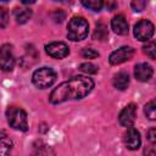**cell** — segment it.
I'll return each instance as SVG.
<instances>
[{
  "label": "cell",
  "mask_w": 156,
  "mask_h": 156,
  "mask_svg": "<svg viewBox=\"0 0 156 156\" xmlns=\"http://www.w3.org/2000/svg\"><path fill=\"white\" fill-rule=\"evenodd\" d=\"M93 88L94 82L91 78L85 76L73 77L58 84V87L51 91L49 100L51 104H61L67 100L83 99L93 90Z\"/></svg>",
  "instance_id": "cell-1"
},
{
  "label": "cell",
  "mask_w": 156,
  "mask_h": 156,
  "mask_svg": "<svg viewBox=\"0 0 156 156\" xmlns=\"http://www.w3.org/2000/svg\"><path fill=\"white\" fill-rule=\"evenodd\" d=\"M89 24L83 17H73L67 24V37L72 41H79L87 38Z\"/></svg>",
  "instance_id": "cell-2"
},
{
  "label": "cell",
  "mask_w": 156,
  "mask_h": 156,
  "mask_svg": "<svg viewBox=\"0 0 156 156\" xmlns=\"http://www.w3.org/2000/svg\"><path fill=\"white\" fill-rule=\"evenodd\" d=\"M6 118L9 124L13 129L22 132H26L28 129V117L23 108L17 106H10L6 110Z\"/></svg>",
  "instance_id": "cell-3"
},
{
  "label": "cell",
  "mask_w": 156,
  "mask_h": 156,
  "mask_svg": "<svg viewBox=\"0 0 156 156\" xmlns=\"http://www.w3.org/2000/svg\"><path fill=\"white\" fill-rule=\"evenodd\" d=\"M33 84L39 89H45L51 87L56 80V73L50 67H41L34 71L32 76Z\"/></svg>",
  "instance_id": "cell-4"
},
{
  "label": "cell",
  "mask_w": 156,
  "mask_h": 156,
  "mask_svg": "<svg viewBox=\"0 0 156 156\" xmlns=\"http://www.w3.org/2000/svg\"><path fill=\"white\" fill-rule=\"evenodd\" d=\"M154 24L147 20H141L134 26V37L140 41H147L154 35Z\"/></svg>",
  "instance_id": "cell-5"
},
{
  "label": "cell",
  "mask_w": 156,
  "mask_h": 156,
  "mask_svg": "<svg viewBox=\"0 0 156 156\" xmlns=\"http://www.w3.org/2000/svg\"><path fill=\"white\" fill-rule=\"evenodd\" d=\"M15 67V55L10 44H4L0 48V68L2 71H12Z\"/></svg>",
  "instance_id": "cell-6"
},
{
  "label": "cell",
  "mask_w": 156,
  "mask_h": 156,
  "mask_svg": "<svg viewBox=\"0 0 156 156\" xmlns=\"http://www.w3.org/2000/svg\"><path fill=\"white\" fill-rule=\"evenodd\" d=\"M134 55V49L132 46H121L119 49L111 52L108 61L111 65H119L130 60Z\"/></svg>",
  "instance_id": "cell-7"
},
{
  "label": "cell",
  "mask_w": 156,
  "mask_h": 156,
  "mask_svg": "<svg viewBox=\"0 0 156 156\" xmlns=\"http://www.w3.org/2000/svg\"><path fill=\"white\" fill-rule=\"evenodd\" d=\"M135 117H136V105L135 104H129L119 112L118 122H119L121 126L129 128L135 122Z\"/></svg>",
  "instance_id": "cell-8"
},
{
  "label": "cell",
  "mask_w": 156,
  "mask_h": 156,
  "mask_svg": "<svg viewBox=\"0 0 156 156\" xmlns=\"http://www.w3.org/2000/svg\"><path fill=\"white\" fill-rule=\"evenodd\" d=\"M45 51L49 56H51L54 58H63L68 55L69 49L62 41H52L45 46Z\"/></svg>",
  "instance_id": "cell-9"
},
{
  "label": "cell",
  "mask_w": 156,
  "mask_h": 156,
  "mask_svg": "<svg viewBox=\"0 0 156 156\" xmlns=\"http://www.w3.org/2000/svg\"><path fill=\"white\" fill-rule=\"evenodd\" d=\"M124 144H126V147L129 149V150H138L140 144H141V139H140V134L139 132L133 128V127H129L127 129V132L124 133Z\"/></svg>",
  "instance_id": "cell-10"
},
{
  "label": "cell",
  "mask_w": 156,
  "mask_h": 156,
  "mask_svg": "<svg viewBox=\"0 0 156 156\" xmlns=\"http://www.w3.org/2000/svg\"><path fill=\"white\" fill-rule=\"evenodd\" d=\"M152 67L149 65V63H138L135 65V68H134V76L140 82H147L150 80V78L152 77Z\"/></svg>",
  "instance_id": "cell-11"
},
{
  "label": "cell",
  "mask_w": 156,
  "mask_h": 156,
  "mask_svg": "<svg viewBox=\"0 0 156 156\" xmlns=\"http://www.w3.org/2000/svg\"><path fill=\"white\" fill-rule=\"evenodd\" d=\"M111 28L116 34L126 35L128 33V22L123 15H117L111 20Z\"/></svg>",
  "instance_id": "cell-12"
},
{
  "label": "cell",
  "mask_w": 156,
  "mask_h": 156,
  "mask_svg": "<svg viewBox=\"0 0 156 156\" xmlns=\"http://www.w3.org/2000/svg\"><path fill=\"white\" fill-rule=\"evenodd\" d=\"M113 87L118 90H126L129 85V76L127 72H118L113 77Z\"/></svg>",
  "instance_id": "cell-13"
},
{
  "label": "cell",
  "mask_w": 156,
  "mask_h": 156,
  "mask_svg": "<svg viewBox=\"0 0 156 156\" xmlns=\"http://www.w3.org/2000/svg\"><path fill=\"white\" fill-rule=\"evenodd\" d=\"M12 150V140L5 132H0V156H10Z\"/></svg>",
  "instance_id": "cell-14"
},
{
  "label": "cell",
  "mask_w": 156,
  "mask_h": 156,
  "mask_svg": "<svg viewBox=\"0 0 156 156\" xmlns=\"http://www.w3.org/2000/svg\"><path fill=\"white\" fill-rule=\"evenodd\" d=\"M13 16H15V20L17 23L23 24V23L28 22V20L32 17V11L26 7H16L13 11Z\"/></svg>",
  "instance_id": "cell-15"
},
{
  "label": "cell",
  "mask_w": 156,
  "mask_h": 156,
  "mask_svg": "<svg viewBox=\"0 0 156 156\" xmlns=\"http://www.w3.org/2000/svg\"><path fill=\"white\" fill-rule=\"evenodd\" d=\"M30 156H56V155H55V151L49 145L41 144V145H38L34 147Z\"/></svg>",
  "instance_id": "cell-16"
},
{
  "label": "cell",
  "mask_w": 156,
  "mask_h": 156,
  "mask_svg": "<svg viewBox=\"0 0 156 156\" xmlns=\"http://www.w3.org/2000/svg\"><path fill=\"white\" fill-rule=\"evenodd\" d=\"M107 34H108V32H107V27H106V24L102 23V22L96 23V27H95L93 38L96 39V40H104V39H106Z\"/></svg>",
  "instance_id": "cell-17"
},
{
  "label": "cell",
  "mask_w": 156,
  "mask_h": 156,
  "mask_svg": "<svg viewBox=\"0 0 156 156\" xmlns=\"http://www.w3.org/2000/svg\"><path fill=\"white\" fill-rule=\"evenodd\" d=\"M144 112L146 115V117L151 121H154L156 118V104L154 100H151L150 102H147L145 105V108H144Z\"/></svg>",
  "instance_id": "cell-18"
},
{
  "label": "cell",
  "mask_w": 156,
  "mask_h": 156,
  "mask_svg": "<svg viewBox=\"0 0 156 156\" xmlns=\"http://www.w3.org/2000/svg\"><path fill=\"white\" fill-rule=\"evenodd\" d=\"M83 6H85L87 9L91 10V11H100L104 6V2L100 0H90V1H82Z\"/></svg>",
  "instance_id": "cell-19"
},
{
  "label": "cell",
  "mask_w": 156,
  "mask_h": 156,
  "mask_svg": "<svg viewBox=\"0 0 156 156\" xmlns=\"http://www.w3.org/2000/svg\"><path fill=\"white\" fill-rule=\"evenodd\" d=\"M79 69H80L82 72L87 73V74H95V73L99 71L98 66H95V65L91 63V62H84V63H82V65L79 66Z\"/></svg>",
  "instance_id": "cell-20"
},
{
  "label": "cell",
  "mask_w": 156,
  "mask_h": 156,
  "mask_svg": "<svg viewBox=\"0 0 156 156\" xmlns=\"http://www.w3.org/2000/svg\"><path fill=\"white\" fill-rule=\"evenodd\" d=\"M144 52L151 58V60H155L156 57V44L155 41H149L146 43V45H144Z\"/></svg>",
  "instance_id": "cell-21"
},
{
  "label": "cell",
  "mask_w": 156,
  "mask_h": 156,
  "mask_svg": "<svg viewBox=\"0 0 156 156\" xmlns=\"http://www.w3.org/2000/svg\"><path fill=\"white\" fill-rule=\"evenodd\" d=\"M9 24V12L4 6H0V27L5 28Z\"/></svg>",
  "instance_id": "cell-22"
},
{
  "label": "cell",
  "mask_w": 156,
  "mask_h": 156,
  "mask_svg": "<svg viewBox=\"0 0 156 156\" xmlns=\"http://www.w3.org/2000/svg\"><path fill=\"white\" fill-rule=\"evenodd\" d=\"M82 56L85 58H95L99 56V52L91 48H85L82 50Z\"/></svg>",
  "instance_id": "cell-23"
},
{
  "label": "cell",
  "mask_w": 156,
  "mask_h": 156,
  "mask_svg": "<svg viewBox=\"0 0 156 156\" xmlns=\"http://www.w3.org/2000/svg\"><path fill=\"white\" fill-rule=\"evenodd\" d=\"M146 6V1L143 0H134L132 1V7L134 9V11H143Z\"/></svg>",
  "instance_id": "cell-24"
},
{
  "label": "cell",
  "mask_w": 156,
  "mask_h": 156,
  "mask_svg": "<svg viewBox=\"0 0 156 156\" xmlns=\"http://www.w3.org/2000/svg\"><path fill=\"white\" fill-rule=\"evenodd\" d=\"M147 140L150 141V144L155 145L156 143V129L155 128H150L147 132Z\"/></svg>",
  "instance_id": "cell-25"
},
{
  "label": "cell",
  "mask_w": 156,
  "mask_h": 156,
  "mask_svg": "<svg viewBox=\"0 0 156 156\" xmlns=\"http://www.w3.org/2000/svg\"><path fill=\"white\" fill-rule=\"evenodd\" d=\"M144 155H145V156H155V147H154L152 144H151L150 146L145 147V150H144Z\"/></svg>",
  "instance_id": "cell-26"
},
{
  "label": "cell",
  "mask_w": 156,
  "mask_h": 156,
  "mask_svg": "<svg viewBox=\"0 0 156 156\" xmlns=\"http://www.w3.org/2000/svg\"><path fill=\"white\" fill-rule=\"evenodd\" d=\"M104 5H106V7H107L108 10H112V9L117 7V4H116V2H111V1H107V2L104 4Z\"/></svg>",
  "instance_id": "cell-27"
}]
</instances>
